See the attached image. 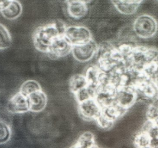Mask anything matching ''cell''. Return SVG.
<instances>
[{
    "label": "cell",
    "instance_id": "obj_12",
    "mask_svg": "<svg viewBox=\"0 0 158 148\" xmlns=\"http://www.w3.org/2000/svg\"><path fill=\"white\" fill-rule=\"evenodd\" d=\"M105 72L98 66H92L89 67L85 75L88 85L96 89L101 84Z\"/></svg>",
    "mask_w": 158,
    "mask_h": 148
},
{
    "label": "cell",
    "instance_id": "obj_20",
    "mask_svg": "<svg viewBox=\"0 0 158 148\" xmlns=\"http://www.w3.org/2000/svg\"><path fill=\"white\" fill-rule=\"evenodd\" d=\"M12 44L11 34L5 26L0 24V50L9 48Z\"/></svg>",
    "mask_w": 158,
    "mask_h": 148
},
{
    "label": "cell",
    "instance_id": "obj_4",
    "mask_svg": "<svg viewBox=\"0 0 158 148\" xmlns=\"http://www.w3.org/2000/svg\"><path fill=\"white\" fill-rule=\"evenodd\" d=\"M63 34L73 46L84 43L92 40V34L87 28L72 26L65 28Z\"/></svg>",
    "mask_w": 158,
    "mask_h": 148
},
{
    "label": "cell",
    "instance_id": "obj_14",
    "mask_svg": "<svg viewBox=\"0 0 158 148\" xmlns=\"http://www.w3.org/2000/svg\"><path fill=\"white\" fill-rule=\"evenodd\" d=\"M22 11V6L20 2L17 0H13L1 11V13L5 18L8 20H15L21 15Z\"/></svg>",
    "mask_w": 158,
    "mask_h": 148
},
{
    "label": "cell",
    "instance_id": "obj_11",
    "mask_svg": "<svg viewBox=\"0 0 158 148\" xmlns=\"http://www.w3.org/2000/svg\"><path fill=\"white\" fill-rule=\"evenodd\" d=\"M133 89L118 87L116 94V103L127 110L135 100V94Z\"/></svg>",
    "mask_w": 158,
    "mask_h": 148
},
{
    "label": "cell",
    "instance_id": "obj_10",
    "mask_svg": "<svg viewBox=\"0 0 158 148\" xmlns=\"http://www.w3.org/2000/svg\"><path fill=\"white\" fill-rule=\"evenodd\" d=\"M30 111L40 112L43 110L47 103L46 95L41 90L32 93L27 97Z\"/></svg>",
    "mask_w": 158,
    "mask_h": 148
},
{
    "label": "cell",
    "instance_id": "obj_16",
    "mask_svg": "<svg viewBox=\"0 0 158 148\" xmlns=\"http://www.w3.org/2000/svg\"><path fill=\"white\" fill-rule=\"evenodd\" d=\"M74 148H93L96 146L94 136L92 133L85 132L79 137L78 140L74 145Z\"/></svg>",
    "mask_w": 158,
    "mask_h": 148
},
{
    "label": "cell",
    "instance_id": "obj_22",
    "mask_svg": "<svg viewBox=\"0 0 158 148\" xmlns=\"http://www.w3.org/2000/svg\"><path fill=\"white\" fill-rule=\"evenodd\" d=\"M98 125L104 130H109L113 127L114 121L101 113L96 120Z\"/></svg>",
    "mask_w": 158,
    "mask_h": 148
},
{
    "label": "cell",
    "instance_id": "obj_3",
    "mask_svg": "<svg viewBox=\"0 0 158 148\" xmlns=\"http://www.w3.org/2000/svg\"><path fill=\"white\" fill-rule=\"evenodd\" d=\"M133 28L135 33L140 38H151L155 36L157 32V21L152 16L144 14L135 19Z\"/></svg>",
    "mask_w": 158,
    "mask_h": 148
},
{
    "label": "cell",
    "instance_id": "obj_1",
    "mask_svg": "<svg viewBox=\"0 0 158 148\" xmlns=\"http://www.w3.org/2000/svg\"><path fill=\"white\" fill-rule=\"evenodd\" d=\"M98 67L105 72H110L123 61L124 55L117 46L105 42L98 46L97 52Z\"/></svg>",
    "mask_w": 158,
    "mask_h": 148
},
{
    "label": "cell",
    "instance_id": "obj_23",
    "mask_svg": "<svg viewBox=\"0 0 158 148\" xmlns=\"http://www.w3.org/2000/svg\"><path fill=\"white\" fill-rule=\"evenodd\" d=\"M12 1V0H0V11L3 10Z\"/></svg>",
    "mask_w": 158,
    "mask_h": 148
},
{
    "label": "cell",
    "instance_id": "obj_13",
    "mask_svg": "<svg viewBox=\"0 0 158 148\" xmlns=\"http://www.w3.org/2000/svg\"><path fill=\"white\" fill-rule=\"evenodd\" d=\"M67 2L68 13L71 17L79 19L86 15L88 10L86 4L78 0H71Z\"/></svg>",
    "mask_w": 158,
    "mask_h": 148
},
{
    "label": "cell",
    "instance_id": "obj_8",
    "mask_svg": "<svg viewBox=\"0 0 158 148\" xmlns=\"http://www.w3.org/2000/svg\"><path fill=\"white\" fill-rule=\"evenodd\" d=\"M78 110L80 116L87 121L96 120L102 112V108L94 98L79 103Z\"/></svg>",
    "mask_w": 158,
    "mask_h": 148
},
{
    "label": "cell",
    "instance_id": "obj_26",
    "mask_svg": "<svg viewBox=\"0 0 158 148\" xmlns=\"http://www.w3.org/2000/svg\"><path fill=\"white\" fill-rule=\"evenodd\" d=\"M66 1H67V2H69V1H71V0H66Z\"/></svg>",
    "mask_w": 158,
    "mask_h": 148
},
{
    "label": "cell",
    "instance_id": "obj_17",
    "mask_svg": "<svg viewBox=\"0 0 158 148\" xmlns=\"http://www.w3.org/2000/svg\"><path fill=\"white\" fill-rule=\"evenodd\" d=\"M41 90V87L38 82L34 80H28L21 85L19 92L27 98L32 93Z\"/></svg>",
    "mask_w": 158,
    "mask_h": 148
},
{
    "label": "cell",
    "instance_id": "obj_19",
    "mask_svg": "<svg viewBox=\"0 0 158 148\" xmlns=\"http://www.w3.org/2000/svg\"><path fill=\"white\" fill-rule=\"evenodd\" d=\"M95 93L96 89L88 85L79 90L75 95L77 101L80 103L94 98Z\"/></svg>",
    "mask_w": 158,
    "mask_h": 148
},
{
    "label": "cell",
    "instance_id": "obj_7",
    "mask_svg": "<svg viewBox=\"0 0 158 148\" xmlns=\"http://www.w3.org/2000/svg\"><path fill=\"white\" fill-rule=\"evenodd\" d=\"M72 47L73 45L63 33L53 41L47 53L54 58L62 57L67 55L72 52Z\"/></svg>",
    "mask_w": 158,
    "mask_h": 148
},
{
    "label": "cell",
    "instance_id": "obj_18",
    "mask_svg": "<svg viewBox=\"0 0 158 148\" xmlns=\"http://www.w3.org/2000/svg\"><path fill=\"white\" fill-rule=\"evenodd\" d=\"M88 85V82L85 76L81 74L74 75L70 80V90L74 94H76L79 90Z\"/></svg>",
    "mask_w": 158,
    "mask_h": 148
},
{
    "label": "cell",
    "instance_id": "obj_24",
    "mask_svg": "<svg viewBox=\"0 0 158 148\" xmlns=\"http://www.w3.org/2000/svg\"><path fill=\"white\" fill-rule=\"evenodd\" d=\"M78 1H81V2H82L87 4L92 2L93 0H78Z\"/></svg>",
    "mask_w": 158,
    "mask_h": 148
},
{
    "label": "cell",
    "instance_id": "obj_9",
    "mask_svg": "<svg viewBox=\"0 0 158 148\" xmlns=\"http://www.w3.org/2000/svg\"><path fill=\"white\" fill-rule=\"evenodd\" d=\"M6 109L14 113H23L30 111L27 98L19 92L16 93L9 99Z\"/></svg>",
    "mask_w": 158,
    "mask_h": 148
},
{
    "label": "cell",
    "instance_id": "obj_5",
    "mask_svg": "<svg viewBox=\"0 0 158 148\" xmlns=\"http://www.w3.org/2000/svg\"><path fill=\"white\" fill-rule=\"evenodd\" d=\"M117 87L112 84L101 85L96 89L94 99L101 108L116 103Z\"/></svg>",
    "mask_w": 158,
    "mask_h": 148
},
{
    "label": "cell",
    "instance_id": "obj_15",
    "mask_svg": "<svg viewBox=\"0 0 158 148\" xmlns=\"http://www.w3.org/2000/svg\"><path fill=\"white\" fill-rule=\"evenodd\" d=\"M126 110V109L116 103L102 108L101 113L115 122V120L120 118L124 114Z\"/></svg>",
    "mask_w": 158,
    "mask_h": 148
},
{
    "label": "cell",
    "instance_id": "obj_21",
    "mask_svg": "<svg viewBox=\"0 0 158 148\" xmlns=\"http://www.w3.org/2000/svg\"><path fill=\"white\" fill-rule=\"evenodd\" d=\"M11 130L9 125L0 121V145L7 143L11 138Z\"/></svg>",
    "mask_w": 158,
    "mask_h": 148
},
{
    "label": "cell",
    "instance_id": "obj_2",
    "mask_svg": "<svg viewBox=\"0 0 158 148\" xmlns=\"http://www.w3.org/2000/svg\"><path fill=\"white\" fill-rule=\"evenodd\" d=\"M57 25L50 24L37 28L33 34V44L35 48L40 52H48L54 40L61 34Z\"/></svg>",
    "mask_w": 158,
    "mask_h": 148
},
{
    "label": "cell",
    "instance_id": "obj_27",
    "mask_svg": "<svg viewBox=\"0 0 158 148\" xmlns=\"http://www.w3.org/2000/svg\"><path fill=\"white\" fill-rule=\"evenodd\" d=\"M12 1H13V0H12Z\"/></svg>",
    "mask_w": 158,
    "mask_h": 148
},
{
    "label": "cell",
    "instance_id": "obj_6",
    "mask_svg": "<svg viewBox=\"0 0 158 148\" xmlns=\"http://www.w3.org/2000/svg\"><path fill=\"white\" fill-rule=\"evenodd\" d=\"M98 46L93 39L81 44L73 46L72 52L74 58L80 62L89 61L97 53Z\"/></svg>",
    "mask_w": 158,
    "mask_h": 148
},
{
    "label": "cell",
    "instance_id": "obj_25",
    "mask_svg": "<svg viewBox=\"0 0 158 148\" xmlns=\"http://www.w3.org/2000/svg\"><path fill=\"white\" fill-rule=\"evenodd\" d=\"M133 1H134L136 3H137V4L139 5H140L141 3L143 2V0H133Z\"/></svg>",
    "mask_w": 158,
    "mask_h": 148
}]
</instances>
